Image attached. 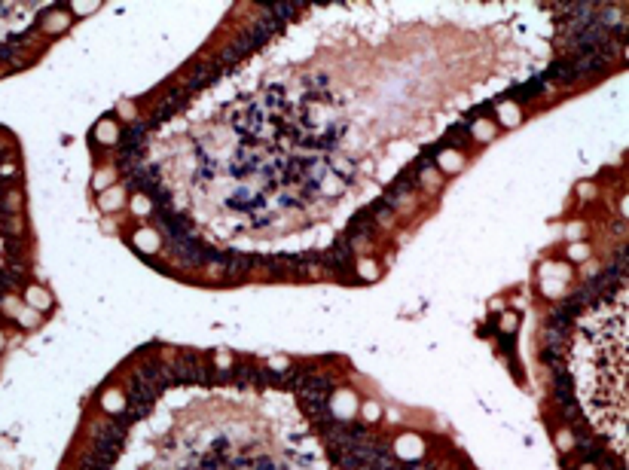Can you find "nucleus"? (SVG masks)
<instances>
[{
	"instance_id": "1",
	"label": "nucleus",
	"mask_w": 629,
	"mask_h": 470,
	"mask_svg": "<svg viewBox=\"0 0 629 470\" xmlns=\"http://www.w3.org/2000/svg\"><path fill=\"white\" fill-rule=\"evenodd\" d=\"M501 330H504V333H511V330H516V315H504V321H501Z\"/></svg>"
}]
</instances>
